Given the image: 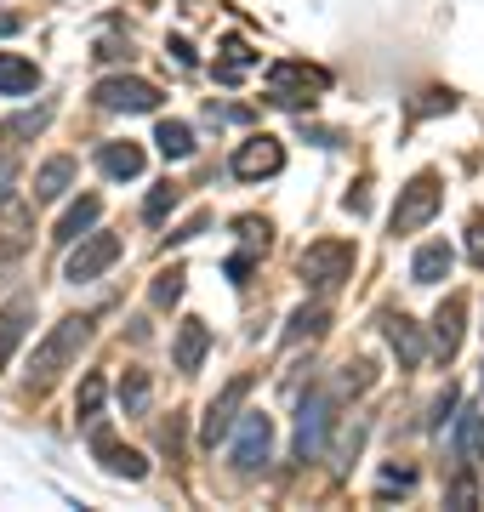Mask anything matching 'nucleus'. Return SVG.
I'll return each instance as SVG.
<instances>
[{"label": "nucleus", "instance_id": "nucleus-1", "mask_svg": "<svg viewBox=\"0 0 484 512\" xmlns=\"http://www.w3.org/2000/svg\"><path fill=\"white\" fill-rule=\"evenodd\" d=\"M92 342V319L86 313H69V319H57L52 330H46V342L35 348V359H29V387H52L63 370L75 365V353Z\"/></svg>", "mask_w": 484, "mask_h": 512}, {"label": "nucleus", "instance_id": "nucleus-2", "mask_svg": "<svg viewBox=\"0 0 484 512\" xmlns=\"http://www.w3.org/2000/svg\"><path fill=\"white\" fill-rule=\"evenodd\" d=\"M354 279V245L348 239H314L302 251V285L314 296H336Z\"/></svg>", "mask_w": 484, "mask_h": 512}, {"label": "nucleus", "instance_id": "nucleus-3", "mask_svg": "<svg viewBox=\"0 0 484 512\" xmlns=\"http://www.w3.org/2000/svg\"><path fill=\"white\" fill-rule=\"evenodd\" d=\"M439 205H445V188H439V177L433 171H422V177H410L405 188H399V200H393V234H422L433 217H439Z\"/></svg>", "mask_w": 484, "mask_h": 512}, {"label": "nucleus", "instance_id": "nucleus-4", "mask_svg": "<svg viewBox=\"0 0 484 512\" xmlns=\"http://www.w3.org/2000/svg\"><path fill=\"white\" fill-rule=\"evenodd\" d=\"M245 399H251V376H234L217 399L205 404V416H200V450H217V444L234 439V427H240V416H245Z\"/></svg>", "mask_w": 484, "mask_h": 512}, {"label": "nucleus", "instance_id": "nucleus-5", "mask_svg": "<svg viewBox=\"0 0 484 512\" xmlns=\"http://www.w3.org/2000/svg\"><path fill=\"white\" fill-rule=\"evenodd\" d=\"M120 262V234H103V228H92V234L80 239L75 251H69V262H63V279L69 285H92V279H103Z\"/></svg>", "mask_w": 484, "mask_h": 512}, {"label": "nucleus", "instance_id": "nucleus-6", "mask_svg": "<svg viewBox=\"0 0 484 512\" xmlns=\"http://www.w3.org/2000/svg\"><path fill=\"white\" fill-rule=\"evenodd\" d=\"M97 109L109 114H154L160 109V86L149 80H137V74H109V80H97Z\"/></svg>", "mask_w": 484, "mask_h": 512}, {"label": "nucleus", "instance_id": "nucleus-7", "mask_svg": "<svg viewBox=\"0 0 484 512\" xmlns=\"http://www.w3.org/2000/svg\"><path fill=\"white\" fill-rule=\"evenodd\" d=\"M325 86H331V74L308 69V63H274V69H268V103H285V109L314 103L308 92H325Z\"/></svg>", "mask_w": 484, "mask_h": 512}, {"label": "nucleus", "instance_id": "nucleus-8", "mask_svg": "<svg viewBox=\"0 0 484 512\" xmlns=\"http://www.w3.org/2000/svg\"><path fill=\"white\" fill-rule=\"evenodd\" d=\"M268 456H274V421L262 410H245L240 427H234V467L257 473V467H268Z\"/></svg>", "mask_w": 484, "mask_h": 512}, {"label": "nucleus", "instance_id": "nucleus-9", "mask_svg": "<svg viewBox=\"0 0 484 512\" xmlns=\"http://www.w3.org/2000/svg\"><path fill=\"white\" fill-rule=\"evenodd\" d=\"M280 165H285L280 137H245V143L234 148V177H240V183H262V177H280Z\"/></svg>", "mask_w": 484, "mask_h": 512}, {"label": "nucleus", "instance_id": "nucleus-10", "mask_svg": "<svg viewBox=\"0 0 484 512\" xmlns=\"http://www.w3.org/2000/svg\"><path fill=\"white\" fill-rule=\"evenodd\" d=\"M325 433H331V399L325 393H308L297 404V461H314L325 450Z\"/></svg>", "mask_w": 484, "mask_h": 512}, {"label": "nucleus", "instance_id": "nucleus-11", "mask_svg": "<svg viewBox=\"0 0 484 512\" xmlns=\"http://www.w3.org/2000/svg\"><path fill=\"white\" fill-rule=\"evenodd\" d=\"M92 450H97V461H103L114 478H131V484H137V478H149V461L137 456V450H126V444H114L109 427H103V416L92 421Z\"/></svg>", "mask_w": 484, "mask_h": 512}, {"label": "nucleus", "instance_id": "nucleus-12", "mask_svg": "<svg viewBox=\"0 0 484 512\" xmlns=\"http://www.w3.org/2000/svg\"><path fill=\"white\" fill-rule=\"evenodd\" d=\"M382 325H388V348L399 353V370H416L422 359H428V336H422V325H410L405 313H388Z\"/></svg>", "mask_w": 484, "mask_h": 512}, {"label": "nucleus", "instance_id": "nucleus-13", "mask_svg": "<svg viewBox=\"0 0 484 512\" xmlns=\"http://www.w3.org/2000/svg\"><path fill=\"white\" fill-rule=\"evenodd\" d=\"M205 353H211V330H205L200 319H183V325H177V342H171V365L188 376V370L205 365Z\"/></svg>", "mask_w": 484, "mask_h": 512}, {"label": "nucleus", "instance_id": "nucleus-14", "mask_svg": "<svg viewBox=\"0 0 484 512\" xmlns=\"http://www.w3.org/2000/svg\"><path fill=\"white\" fill-rule=\"evenodd\" d=\"M97 165H103V177H114V183H137V177H143V148L137 143H103L97 148Z\"/></svg>", "mask_w": 484, "mask_h": 512}, {"label": "nucleus", "instance_id": "nucleus-15", "mask_svg": "<svg viewBox=\"0 0 484 512\" xmlns=\"http://www.w3.org/2000/svg\"><path fill=\"white\" fill-rule=\"evenodd\" d=\"M69 188H75V160H69V154H52V160L35 171V200L52 205V200H63Z\"/></svg>", "mask_w": 484, "mask_h": 512}, {"label": "nucleus", "instance_id": "nucleus-16", "mask_svg": "<svg viewBox=\"0 0 484 512\" xmlns=\"http://www.w3.org/2000/svg\"><path fill=\"white\" fill-rule=\"evenodd\" d=\"M450 262H456V251H450L445 239H428L422 251L410 256V279H416V285H439V279L450 274Z\"/></svg>", "mask_w": 484, "mask_h": 512}, {"label": "nucleus", "instance_id": "nucleus-17", "mask_svg": "<svg viewBox=\"0 0 484 512\" xmlns=\"http://www.w3.org/2000/svg\"><path fill=\"white\" fill-rule=\"evenodd\" d=\"M97 217H103V200H97V194H86V200L80 205H69V211H63V222H57V245H75V239H86L97 228Z\"/></svg>", "mask_w": 484, "mask_h": 512}, {"label": "nucleus", "instance_id": "nucleus-18", "mask_svg": "<svg viewBox=\"0 0 484 512\" xmlns=\"http://www.w3.org/2000/svg\"><path fill=\"white\" fill-rule=\"evenodd\" d=\"M40 86V69L18 52H0V97H29Z\"/></svg>", "mask_w": 484, "mask_h": 512}, {"label": "nucleus", "instance_id": "nucleus-19", "mask_svg": "<svg viewBox=\"0 0 484 512\" xmlns=\"http://www.w3.org/2000/svg\"><path fill=\"white\" fill-rule=\"evenodd\" d=\"M433 348L456 359V348H462V296H445V308L433 313Z\"/></svg>", "mask_w": 484, "mask_h": 512}, {"label": "nucleus", "instance_id": "nucleus-20", "mask_svg": "<svg viewBox=\"0 0 484 512\" xmlns=\"http://www.w3.org/2000/svg\"><path fill=\"white\" fill-rule=\"evenodd\" d=\"M29 319H35V308H29V302H12V308H0V365H12L18 342L29 336Z\"/></svg>", "mask_w": 484, "mask_h": 512}, {"label": "nucleus", "instance_id": "nucleus-21", "mask_svg": "<svg viewBox=\"0 0 484 512\" xmlns=\"http://www.w3.org/2000/svg\"><path fill=\"white\" fill-rule=\"evenodd\" d=\"M325 319H331V313H325V296H314V302H302V308L291 313V325H285V342L297 348L302 336H319V330H325Z\"/></svg>", "mask_w": 484, "mask_h": 512}, {"label": "nucleus", "instance_id": "nucleus-22", "mask_svg": "<svg viewBox=\"0 0 484 512\" xmlns=\"http://www.w3.org/2000/svg\"><path fill=\"white\" fill-rule=\"evenodd\" d=\"M103 399H109V376H103V370H92V376L80 382V393H75V416L92 427V421L103 416Z\"/></svg>", "mask_w": 484, "mask_h": 512}, {"label": "nucleus", "instance_id": "nucleus-23", "mask_svg": "<svg viewBox=\"0 0 484 512\" xmlns=\"http://www.w3.org/2000/svg\"><path fill=\"white\" fill-rule=\"evenodd\" d=\"M46 126H52V103H40V109H23V114H12V120L0 126V137H6V143H23V137H40Z\"/></svg>", "mask_w": 484, "mask_h": 512}, {"label": "nucleus", "instance_id": "nucleus-24", "mask_svg": "<svg viewBox=\"0 0 484 512\" xmlns=\"http://www.w3.org/2000/svg\"><path fill=\"white\" fill-rule=\"evenodd\" d=\"M154 143H160V154H166V160H188V154H194V131H188L183 120H160Z\"/></svg>", "mask_w": 484, "mask_h": 512}, {"label": "nucleus", "instance_id": "nucleus-25", "mask_svg": "<svg viewBox=\"0 0 484 512\" xmlns=\"http://www.w3.org/2000/svg\"><path fill=\"white\" fill-rule=\"evenodd\" d=\"M0 239H6L12 251L29 239V205L23 200H0Z\"/></svg>", "mask_w": 484, "mask_h": 512}, {"label": "nucleus", "instance_id": "nucleus-26", "mask_svg": "<svg viewBox=\"0 0 484 512\" xmlns=\"http://www.w3.org/2000/svg\"><path fill=\"white\" fill-rule=\"evenodd\" d=\"M120 410H126V416H143V410H149V370H126V382H120Z\"/></svg>", "mask_w": 484, "mask_h": 512}, {"label": "nucleus", "instance_id": "nucleus-27", "mask_svg": "<svg viewBox=\"0 0 484 512\" xmlns=\"http://www.w3.org/2000/svg\"><path fill=\"white\" fill-rule=\"evenodd\" d=\"M456 456L473 461V467H484V416H479V421H467L462 433H456Z\"/></svg>", "mask_w": 484, "mask_h": 512}, {"label": "nucleus", "instance_id": "nucleus-28", "mask_svg": "<svg viewBox=\"0 0 484 512\" xmlns=\"http://www.w3.org/2000/svg\"><path fill=\"white\" fill-rule=\"evenodd\" d=\"M183 268H166V274H160V279H154V291H149V302H154V308H171V302H177V296H183Z\"/></svg>", "mask_w": 484, "mask_h": 512}, {"label": "nucleus", "instance_id": "nucleus-29", "mask_svg": "<svg viewBox=\"0 0 484 512\" xmlns=\"http://www.w3.org/2000/svg\"><path fill=\"white\" fill-rule=\"evenodd\" d=\"M177 211V188H154L149 200H143V222H166Z\"/></svg>", "mask_w": 484, "mask_h": 512}, {"label": "nucleus", "instance_id": "nucleus-30", "mask_svg": "<svg viewBox=\"0 0 484 512\" xmlns=\"http://www.w3.org/2000/svg\"><path fill=\"white\" fill-rule=\"evenodd\" d=\"M371 376H376L371 359H354V365L342 370V393H365V387H371Z\"/></svg>", "mask_w": 484, "mask_h": 512}, {"label": "nucleus", "instance_id": "nucleus-31", "mask_svg": "<svg viewBox=\"0 0 484 512\" xmlns=\"http://www.w3.org/2000/svg\"><path fill=\"white\" fill-rule=\"evenodd\" d=\"M12 183H18V154H12V143L0 148V200H12Z\"/></svg>", "mask_w": 484, "mask_h": 512}, {"label": "nucleus", "instance_id": "nucleus-32", "mask_svg": "<svg viewBox=\"0 0 484 512\" xmlns=\"http://www.w3.org/2000/svg\"><path fill=\"white\" fill-rule=\"evenodd\" d=\"M467 256L484 268V217H473V239H467Z\"/></svg>", "mask_w": 484, "mask_h": 512}, {"label": "nucleus", "instance_id": "nucleus-33", "mask_svg": "<svg viewBox=\"0 0 484 512\" xmlns=\"http://www.w3.org/2000/svg\"><path fill=\"white\" fill-rule=\"evenodd\" d=\"M450 410H456V387H445V399L433 404V427H445V421H450Z\"/></svg>", "mask_w": 484, "mask_h": 512}, {"label": "nucleus", "instance_id": "nucleus-34", "mask_svg": "<svg viewBox=\"0 0 484 512\" xmlns=\"http://www.w3.org/2000/svg\"><path fill=\"white\" fill-rule=\"evenodd\" d=\"M382 484H399V490H410V484H416V473H410V467H388V473H382Z\"/></svg>", "mask_w": 484, "mask_h": 512}, {"label": "nucleus", "instance_id": "nucleus-35", "mask_svg": "<svg viewBox=\"0 0 484 512\" xmlns=\"http://www.w3.org/2000/svg\"><path fill=\"white\" fill-rule=\"evenodd\" d=\"M18 29H23L18 12H0V35H18Z\"/></svg>", "mask_w": 484, "mask_h": 512}]
</instances>
